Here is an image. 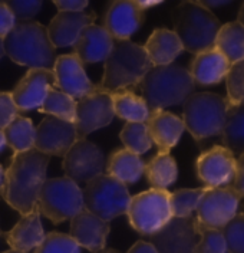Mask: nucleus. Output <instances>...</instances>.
Instances as JSON below:
<instances>
[{
	"instance_id": "obj_1",
	"label": "nucleus",
	"mask_w": 244,
	"mask_h": 253,
	"mask_svg": "<svg viewBox=\"0 0 244 253\" xmlns=\"http://www.w3.org/2000/svg\"><path fill=\"white\" fill-rule=\"evenodd\" d=\"M49 156L31 150L15 153L4 170L3 199L20 216L37 207V199L43 187L49 166Z\"/></svg>"
},
{
	"instance_id": "obj_2",
	"label": "nucleus",
	"mask_w": 244,
	"mask_h": 253,
	"mask_svg": "<svg viewBox=\"0 0 244 253\" xmlns=\"http://www.w3.org/2000/svg\"><path fill=\"white\" fill-rule=\"evenodd\" d=\"M3 46L4 55L17 65L29 69H53L56 49L46 28L35 20L16 22L15 28L3 38Z\"/></svg>"
},
{
	"instance_id": "obj_3",
	"label": "nucleus",
	"mask_w": 244,
	"mask_h": 253,
	"mask_svg": "<svg viewBox=\"0 0 244 253\" xmlns=\"http://www.w3.org/2000/svg\"><path fill=\"white\" fill-rule=\"evenodd\" d=\"M149 112L184 104L194 94L195 84L188 69L177 65L154 66L139 84Z\"/></svg>"
},
{
	"instance_id": "obj_4",
	"label": "nucleus",
	"mask_w": 244,
	"mask_h": 253,
	"mask_svg": "<svg viewBox=\"0 0 244 253\" xmlns=\"http://www.w3.org/2000/svg\"><path fill=\"white\" fill-rule=\"evenodd\" d=\"M152 68L144 45L132 41H114L112 50L104 63L99 86L108 92L132 89L141 84Z\"/></svg>"
},
{
	"instance_id": "obj_5",
	"label": "nucleus",
	"mask_w": 244,
	"mask_h": 253,
	"mask_svg": "<svg viewBox=\"0 0 244 253\" xmlns=\"http://www.w3.org/2000/svg\"><path fill=\"white\" fill-rule=\"evenodd\" d=\"M174 33L178 36L184 50L198 55L214 47L220 20L203 1H181L173 12Z\"/></svg>"
},
{
	"instance_id": "obj_6",
	"label": "nucleus",
	"mask_w": 244,
	"mask_h": 253,
	"mask_svg": "<svg viewBox=\"0 0 244 253\" xmlns=\"http://www.w3.org/2000/svg\"><path fill=\"white\" fill-rule=\"evenodd\" d=\"M228 102L221 95L203 91L194 92L182 108V123L195 141L220 135L226 121Z\"/></svg>"
},
{
	"instance_id": "obj_7",
	"label": "nucleus",
	"mask_w": 244,
	"mask_h": 253,
	"mask_svg": "<svg viewBox=\"0 0 244 253\" xmlns=\"http://www.w3.org/2000/svg\"><path fill=\"white\" fill-rule=\"evenodd\" d=\"M82 193L83 209L108 223L118 216L127 214L132 197L127 186L108 174H101L89 181Z\"/></svg>"
},
{
	"instance_id": "obj_8",
	"label": "nucleus",
	"mask_w": 244,
	"mask_h": 253,
	"mask_svg": "<svg viewBox=\"0 0 244 253\" xmlns=\"http://www.w3.org/2000/svg\"><path fill=\"white\" fill-rule=\"evenodd\" d=\"M37 209L40 216H45L53 224H59L70 220L83 209V193L68 177L49 178L40 190Z\"/></svg>"
},
{
	"instance_id": "obj_9",
	"label": "nucleus",
	"mask_w": 244,
	"mask_h": 253,
	"mask_svg": "<svg viewBox=\"0 0 244 253\" xmlns=\"http://www.w3.org/2000/svg\"><path fill=\"white\" fill-rule=\"evenodd\" d=\"M127 214L134 230L146 236L155 235L173 219L170 193L151 189L132 196Z\"/></svg>"
},
{
	"instance_id": "obj_10",
	"label": "nucleus",
	"mask_w": 244,
	"mask_h": 253,
	"mask_svg": "<svg viewBox=\"0 0 244 253\" xmlns=\"http://www.w3.org/2000/svg\"><path fill=\"white\" fill-rule=\"evenodd\" d=\"M240 200V194L231 186L206 189L197 206L195 220L207 227L223 230L237 214Z\"/></svg>"
},
{
	"instance_id": "obj_11",
	"label": "nucleus",
	"mask_w": 244,
	"mask_h": 253,
	"mask_svg": "<svg viewBox=\"0 0 244 253\" xmlns=\"http://www.w3.org/2000/svg\"><path fill=\"white\" fill-rule=\"evenodd\" d=\"M114 117L115 112L111 95L108 91L97 85L92 92L76 101L73 126L76 129L78 140L85 138L88 134L99 128L109 126Z\"/></svg>"
},
{
	"instance_id": "obj_12",
	"label": "nucleus",
	"mask_w": 244,
	"mask_h": 253,
	"mask_svg": "<svg viewBox=\"0 0 244 253\" xmlns=\"http://www.w3.org/2000/svg\"><path fill=\"white\" fill-rule=\"evenodd\" d=\"M104 169L105 157L102 150L86 138L78 140L64 156L65 177L75 181L78 186L81 183L88 184L104 174Z\"/></svg>"
},
{
	"instance_id": "obj_13",
	"label": "nucleus",
	"mask_w": 244,
	"mask_h": 253,
	"mask_svg": "<svg viewBox=\"0 0 244 253\" xmlns=\"http://www.w3.org/2000/svg\"><path fill=\"white\" fill-rule=\"evenodd\" d=\"M197 175L207 189L231 184L236 171V156L223 145H214L200 154L195 163Z\"/></svg>"
},
{
	"instance_id": "obj_14",
	"label": "nucleus",
	"mask_w": 244,
	"mask_h": 253,
	"mask_svg": "<svg viewBox=\"0 0 244 253\" xmlns=\"http://www.w3.org/2000/svg\"><path fill=\"white\" fill-rule=\"evenodd\" d=\"M76 141L78 135L73 123L46 117L36 126L35 150L42 154L64 157Z\"/></svg>"
},
{
	"instance_id": "obj_15",
	"label": "nucleus",
	"mask_w": 244,
	"mask_h": 253,
	"mask_svg": "<svg viewBox=\"0 0 244 253\" xmlns=\"http://www.w3.org/2000/svg\"><path fill=\"white\" fill-rule=\"evenodd\" d=\"M55 75V88L65 92L75 101L95 89V84L88 78L83 63L73 53L56 56L52 69Z\"/></svg>"
},
{
	"instance_id": "obj_16",
	"label": "nucleus",
	"mask_w": 244,
	"mask_h": 253,
	"mask_svg": "<svg viewBox=\"0 0 244 253\" xmlns=\"http://www.w3.org/2000/svg\"><path fill=\"white\" fill-rule=\"evenodd\" d=\"M53 86L55 75L52 69H29L12 92L17 111L29 112L39 110Z\"/></svg>"
},
{
	"instance_id": "obj_17",
	"label": "nucleus",
	"mask_w": 244,
	"mask_h": 253,
	"mask_svg": "<svg viewBox=\"0 0 244 253\" xmlns=\"http://www.w3.org/2000/svg\"><path fill=\"white\" fill-rule=\"evenodd\" d=\"M145 19V12L134 0H116L104 15V29L114 41H130Z\"/></svg>"
},
{
	"instance_id": "obj_18",
	"label": "nucleus",
	"mask_w": 244,
	"mask_h": 253,
	"mask_svg": "<svg viewBox=\"0 0 244 253\" xmlns=\"http://www.w3.org/2000/svg\"><path fill=\"white\" fill-rule=\"evenodd\" d=\"M194 221L188 219H171L160 232L151 236L158 253H194L197 246Z\"/></svg>"
},
{
	"instance_id": "obj_19",
	"label": "nucleus",
	"mask_w": 244,
	"mask_h": 253,
	"mask_svg": "<svg viewBox=\"0 0 244 253\" xmlns=\"http://www.w3.org/2000/svg\"><path fill=\"white\" fill-rule=\"evenodd\" d=\"M109 230L111 226L108 221L101 220L86 209H82L75 217H72L69 224V236L79 248L92 253L105 249Z\"/></svg>"
},
{
	"instance_id": "obj_20",
	"label": "nucleus",
	"mask_w": 244,
	"mask_h": 253,
	"mask_svg": "<svg viewBox=\"0 0 244 253\" xmlns=\"http://www.w3.org/2000/svg\"><path fill=\"white\" fill-rule=\"evenodd\" d=\"M94 12H58L46 28L52 45L56 47L73 46L82 31L94 25Z\"/></svg>"
},
{
	"instance_id": "obj_21",
	"label": "nucleus",
	"mask_w": 244,
	"mask_h": 253,
	"mask_svg": "<svg viewBox=\"0 0 244 253\" xmlns=\"http://www.w3.org/2000/svg\"><path fill=\"white\" fill-rule=\"evenodd\" d=\"M152 144L161 154H170V150L178 144L185 129L182 118L168 111H152L145 121Z\"/></svg>"
},
{
	"instance_id": "obj_22",
	"label": "nucleus",
	"mask_w": 244,
	"mask_h": 253,
	"mask_svg": "<svg viewBox=\"0 0 244 253\" xmlns=\"http://www.w3.org/2000/svg\"><path fill=\"white\" fill-rule=\"evenodd\" d=\"M12 251L19 253H29L36 249L46 236L39 209H33L31 213L20 216L16 224L6 233H1Z\"/></svg>"
},
{
	"instance_id": "obj_23",
	"label": "nucleus",
	"mask_w": 244,
	"mask_h": 253,
	"mask_svg": "<svg viewBox=\"0 0 244 253\" xmlns=\"http://www.w3.org/2000/svg\"><path fill=\"white\" fill-rule=\"evenodd\" d=\"M114 46L112 36L99 25L85 28L73 45V55L82 63L105 62Z\"/></svg>"
},
{
	"instance_id": "obj_24",
	"label": "nucleus",
	"mask_w": 244,
	"mask_h": 253,
	"mask_svg": "<svg viewBox=\"0 0 244 253\" xmlns=\"http://www.w3.org/2000/svg\"><path fill=\"white\" fill-rule=\"evenodd\" d=\"M230 66L231 65L228 63L227 59L217 49L211 47L206 52L195 55L188 72L194 84L215 85L226 79Z\"/></svg>"
},
{
	"instance_id": "obj_25",
	"label": "nucleus",
	"mask_w": 244,
	"mask_h": 253,
	"mask_svg": "<svg viewBox=\"0 0 244 253\" xmlns=\"http://www.w3.org/2000/svg\"><path fill=\"white\" fill-rule=\"evenodd\" d=\"M144 49L152 66L171 65L184 50L178 36L168 29H155L148 38Z\"/></svg>"
},
{
	"instance_id": "obj_26",
	"label": "nucleus",
	"mask_w": 244,
	"mask_h": 253,
	"mask_svg": "<svg viewBox=\"0 0 244 253\" xmlns=\"http://www.w3.org/2000/svg\"><path fill=\"white\" fill-rule=\"evenodd\" d=\"M144 170V160L125 148L114 151L108 158L106 164V174L114 177L115 180H118L127 187L137 183L142 177Z\"/></svg>"
},
{
	"instance_id": "obj_27",
	"label": "nucleus",
	"mask_w": 244,
	"mask_h": 253,
	"mask_svg": "<svg viewBox=\"0 0 244 253\" xmlns=\"http://www.w3.org/2000/svg\"><path fill=\"white\" fill-rule=\"evenodd\" d=\"M214 49H217L230 65L244 61V28L237 20L221 25Z\"/></svg>"
},
{
	"instance_id": "obj_28",
	"label": "nucleus",
	"mask_w": 244,
	"mask_h": 253,
	"mask_svg": "<svg viewBox=\"0 0 244 253\" xmlns=\"http://www.w3.org/2000/svg\"><path fill=\"white\" fill-rule=\"evenodd\" d=\"M114 112L127 123H145L149 117V108L142 96L135 94L134 89H119L109 92Z\"/></svg>"
},
{
	"instance_id": "obj_29",
	"label": "nucleus",
	"mask_w": 244,
	"mask_h": 253,
	"mask_svg": "<svg viewBox=\"0 0 244 253\" xmlns=\"http://www.w3.org/2000/svg\"><path fill=\"white\" fill-rule=\"evenodd\" d=\"M144 174L152 189L167 190L171 184L175 183L178 177L177 161L170 154L158 153L146 163Z\"/></svg>"
},
{
	"instance_id": "obj_30",
	"label": "nucleus",
	"mask_w": 244,
	"mask_h": 253,
	"mask_svg": "<svg viewBox=\"0 0 244 253\" xmlns=\"http://www.w3.org/2000/svg\"><path fill=\"white\" fill-rule=\"evenodd\" d=\"M223 147L234 156L244 153V105H228L226 121L220 134Z\"/></svg>"
},
{
	"instance_id": "obj_31",
	"label": "nucleus",
	"mask_w": 244,
	"mask_h": 253,
	"mask_svg": "<svg viewBox=\"0 0 244 253\" xmlns=\"http://www.w3.org/2000/svg\"><path fill=\"white\" fill-rule=\"evenodd\" d=\"M6 144L15 151V153H25L35 148V134L36 128L33 123L22 115H17L16 118L3 129Z\"/></svg>"
},
{
	"instance_id": "obj_32",
	"label": "nucleus",
	"mask_w": 244,
	"mask_h": 253,
	"mask_svg": "<svg viewBox=\"0 0 244 253\" xmlns=\"http://www.w3.org/2000/svg\"><path fill=\"white\" fill-rule=\"evenodd\" d=\"M39 112L62 121L73 123L76 112V101L53 86L46 95L43 104L40 105Z\"/></svg>"
},
{
	"instance_id": "obj_33",
	"label": "nucleus",
	"mask_w": 244,
	"mask_h": 253,
	"mask_svg": "<svg viewBox=\"0 0 244 253\" xmlns=\"http://www.w3.org/2000/svg\"><path fill=\"white\" fill-rule=\"evenodd\" d=\"M207 187L203 189H181L170 193V209L174 219H188L197 210L201 196Z\"/></svg>"
},
{
	"instance_id": "obj_34",
	"label": "nucleus",
	"mask_w": 244,
	"mask_h": 253,
	"mask_svg": "<svg viewBox=\"0 0 244 253\" xmlns=\"http://www.w3.org/2000/svg\"><path fill=\"white\" fill-rule=\"evenodd\" d=\"M119 137L125 145V150L137 156L145 154L152 147V140L149 137L145 123H127Z\"/></svg>"
},
{
	"instance_id": "obj_35",
	"label": "nucleus",
	"mask_w": 244,
	"mask_h": 253,
	"mask_svg": "<svg viewBox=\"0 0 244 253\" xmlns=\"http://www.w3.org/2000/svg\"><path fill=\"white\" fill-rule=\"evenodd\" d=\"M197 236L200 237L197 242L194 253H227V245L223 235V230L211 229L193 219Z\"/></svg>"
},
{
	"instance_id": "obj_36",
	"label": "nucleus",
	"mask_w": 244,
	"mask_h": 253,
	"mask_svg": "<svg viewBox=\"0 0 244 253\" xmlns=\"http://www.w3.org/2000/svg\"><path fill=\"white\" fill-rule=\"evenodd\" d=\"M228 105H244V61L233 63L226 77Z\"/></svg>"
},
{
	"instance_id": "obj_37",
	"label": "nucleus",
	"mask_w": 244,
	"mask_h": 253,
	"mask_svg": "<svg viewBox=\"0 0 244 253\" xmlns=\"http://www.w3.org/2000/svg\"><path fill=\"white\" fill-rule=\"evenodd\" d=\"M35 253H81V248L69 235L50 232L35 249Z\"/></svg>"
},
{
	"instance_id": "obj_38",
	"label": "nucleus",
	"mask_w": 244,
	"mask_h": 253,
	"mask_svg": "<svg viewBox=\"0 0 244 253\" xmlns=\"http://www.w3.org/2000/svg\"><path fill=\"white\" fill-rule=\"evenodd\" d=\"M227 253H244V213H237L223 229Z\"/></svg>"
},
{
	"instance_id": "obj_39",
	"label": "nucleus",
	"mask_w": 244,
	"mask_h": 253,
	"mask_svg": "<svg viewBox=\"0 0 244 253\" xmlns=\"http://www.w3.org/2000/svg\"><path fill=\"white\" fill-rule=\"evenodd\" d=\"M10 12L13 13L15 19L19 22H28L33 16H36L42 9L40 0H9L4 3Z\"/></svg>"
},
{
	"instance_id": "obj_40",
	"label": "nucleus",
	"mask_w": 244,
	"mask_h": 253,
	"mask_svg": "<svg viewBox=\"0 0 244 253\" xmlns=\"http://www.w3.org/2000/svg\"><path fill=\"white\" fill-rule=\"evenodd\" d=\"M19 115L12 92L0 91V129L3 131Z\"/></svg>"
},
{
	"instance_id": "obj_41",
	"label": "nucleus",
	"mask_w": 244,
	"mask_h": 253,
	"mask_svg": "<svg viewBox=\"0 0 244 253\" xmlns=\"http://www.w3.org/2000/svg\"><path fill=\"white\" fill-rule=\"evenodd\" d=\"M15 25H16V19L10 12V9L4 3H0V39H3L12 31Z\"/></svg>"
},
{
	"instance_id": "obj_42",
	"label": "nucleus",
	"mask_w": 244,
	"mask_h": 253,
	"mask_svg": "<svg viewBox=\"0 0 244 253\" xmlns=\"http://www.w3.org/2000/svg\"><path fill=\"white\" fill-rule=\"evenodd\" d=\"M233 189L236 190L240 197H244V153L240 154L239 158H236V171H234V178L230 184Z\"/></svg>"
},
{
	"instance_id": "obj_43",
	"label": "nucleus",
	"mask_w": 244,
	"mask_h": 253,
	"mask_svg": "<svg viewBox=\"0 0 244 253\" xmlns=\"http://www.w3.org/2000/svg\"><path fill=\"white\" fill-rule=\"evenodd\" d=\"M53 3L59 12H83L89 4L86 0H55Z\"/></svg>"
},
{
	"instance_id": "obj_44",
	"label": "nucleus",
	"mask_w": 244,
	"mask_h": 253,
	"mask_svg": "<svg viewBox=\"0 0 244 253\" xmlns=\"http://www.w3.org/2000/svg\"><path fill=\"white\" fill-rule=\"evenodd\" d=\"M128 253H158L157 249L154 248L152 243L149 242H145V240H139L137 242L132 248H131Z\"/></svg>"
},
{
	"instance_id": "obj_45",
	"label": "nucleus",
	"mask_w": 244,
	"mask_h": 253,
	"mask_svg": "<svg viewBox=\"0 0 244 253\" xmlns=\"http://www.w3.org/2000/svg\"><path fill=\"white\" fill-rule=\"evenodd\" d=\"M138 3V6L146 12V9H149V7H154V6H157V4H160L161 1H137Z\"/></svg>"
},
{
	"instance_id": "obj_46",
	"label": "nucleus",
	"mask_w": 244,
	"mask_h": 253,
	"mask_svg": "<svg viewBox=\"0 0 244 253\" xmlns=\"http://www.w3.org/2000/svg\"><path fill=\"white\" fill-rule=\"evenodd\" d=\"M3 186H4V169L0 164V199L3 197Z\"/></svg>"
},
{
	"instance_id": "obj_47",
	"label": "nucleus",
	"mask_w": 244,
	"mask_h": 253,
	"mask_svg": "<svg viewBox=\"0 0 244 253\" xmlns=\"http://www.w3.org/2000/svg\"><path fill=\"white\" fill-rule=\"evenodd\" d=\"M6 138H4V134H3V131L0 129V153L6 148Z\"/></svg>"
},
{
	"instance_id": "obj_48",
	"label": "nucleus",
	"mask_w": 244,
	"mask_h": 253,
	"mask_svg": "<svg viewBox=\"0 0 244 253\" xmlns=\"http://www.w3.org/2000/svg\"><path fill=\"white\" fill-rule=\"evenodd\" d=\"M240 25H243L244 28V3L242 4V7H240V12H239V20H237Z\"/></svg>"
},
{
	"instance_id": "obj_49",
	"label": "nucleus",
	"mask_w": 244,
	"mask_h": 253,
	"mask_svg": "<svg viewBox=\"0 0 244 253\" xmlns=\"http://www.w3.org/2000/svg\"><path fill=\"white\" fill-rule=\"evenodd\" d=\"M98 253H121L119 251H115V249H108V248H105V249H102L101 252Z\"/></svg>"
},
{
	"instance_id": "obj_50",
	"label": "nucleus",
	"mask_w": 244,
	"mask_h": 253,
	"mask_svg": "<svg viewBox=\"0 0 244 253\" xmlns=\"http://www.w3.org/2000/svg\"><path fill=\"white\" fill-rule=\"evenodd\" d=\"M4 56V46H3V39H0V59Z\"/></svg>"
},
{
	"instance_id": "obj_51",
	"label": "nucleus",
	"mask_w": 244,
	"mask_h": 253,
	"mask_svg": "<svg viewBox=\"0 0 244 253\" xmlns=\"http://www.w3.org/2000/svg\"><path fill=\"white\" fill-rule=\"evenodd\" d=\"M3 253H19V252H16V251H12V249H10V251H6V252H3Z\"/></svg>"
},
{
	"instance_id": "obj_52",
	"label": "nucleus",
	"mask_w": 244,
	"mask_h": 253,
	"mask_svg": "<svg viewBox=\"0 0 244 253\" xmlns=\"http://www.w3.org/2000/svg\"><path fill=\"white\" fill-rule=\"evenodd\" d=\"M0 236H1V230H0Z\"/></svg>"
}]
</instances>
